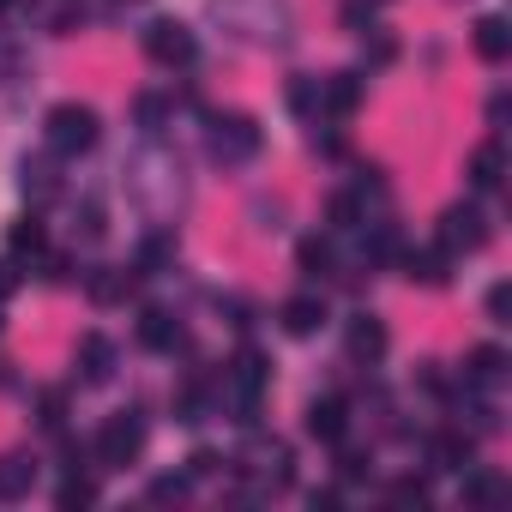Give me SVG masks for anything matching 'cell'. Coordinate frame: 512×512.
Masks as SVG:
<instances>
[{"instance_id":"cell-1","label":"cell","mask_w":512,"mask_h":512,"mask_svg":"<svg viewBox=\"0 0 512 512\" xmlns=\"http://www.w3.org/2000/svg\"><path fill=\"white\" fill-rule=\"evenodd\" d=\"M43 133H49V151H55V157H79V151H91V145H97L103 121H97V109H91V103H55V109H49V121H43Z\"/></svg>"},{"instance_id":"cell-2","label":"cell","mask_w":512,"mask_h":512,"mask_svg":"<svg viewBox=\"0 0 512 512\" xmlns=\"http://www.w3.org/2000/svg\"><path fill=\"white\" fill-rule=\"evenodd\" d=\"M241 476H253V482H260V488H284L290 476H296V458H290V446L284 440H266V434H253L235 458H229Z\"/></svg>"},{"instance_id":"cell-3","label":"cell","mask_w":512,"mask_h":512,"mask_svg":"<svg viewBox=\"0 0 512 512\" xmlns=\"http://www.w3.org/2000/svg\"><path fill=\"white\" fill-rule=\"evenodd\" d=\"M205 145H211L217 163H253L260 157V121L253 115H211Z\"/></svg>"},{"instance_id":"cell-4","label":"cell","mask_w":512,"mask_h":512,"mask_svg":"<svg viewBox=\"0 0 512 512\" xmlns=\"http://www.w3.org/2000/svg\"><path fill=\"white\" fill-rule=\"evenodd\" d=\"M139 452H145V416L139 410H121L97 428V464L103 470H127Z\"/></svg>"},{"instance_id":"cell-5","label":"cell","mask_w":512,"mask_h":512,"mask_svg":"<svg viewBox=\"0 0 512 512\" xmlns=\"http://www.w3.org/2000/svg\"><path fill=\"white\" fill-rule=\"evenodd\" d=\"M145 55H151L157 67H187V61L199 55V43H193V31H187L181 19H151V25H145Z\"/></svg>"},{"instance_id":"cell-6","label":"cell","mask_w":512,"mask_h":512,"mask_svg":"<svg viewBox=\"0 0 512 512\" xmlns=\"http://www.w3.org/2000/svg\"><path fill=\"white\" fill-rule=\"evenodd\" d=\"M488 241V217H482V205H452L446 217H440V247L452 253V260H458V253H476Z\"/></svg>"},{"instance_id":"cell-7","label":"cell","mask_w":512,"mask_h":512,"mask_svg":"<svg viewBox=\"0 0 512 512\" xmlns=\"http://www.w3.org/2000/svg\"><path fill=\"white\" fill-rule=\"evenodd\" d=\"M79 380L85 386H109L115 380V344L103 332H85L79 338Z\"/></svg>"},{"instance_id":"cell-8","label":"cell","mask_w":512,"mask_h":512,"mask_svg":"<svg viewBox=\"0 0 512 512\" xmlns=\"http://www.w3.org/2000/svg\"><path fill=\"white\" fill-rule=\"evenodd\" d=\"M344 350H350V362H368V368H374V362L386 356V326H380L374 314H356L350 332H344Z\"/></svg>"},{"instance_id":"cell-9","label":"cell","mask_w":512,"mask_h":512,"mask_svg":"<svg viewBox=\"0 0 512 512\" xmlns=\"http://www.w3.org/2000/svg\"><path fill=\"white\" fill-rule=\"evenodd\" d=\"M308 434L326 440V446H338V440L350 434V404H344V398H314V404H308Z\"/></svg>"},{"instance_id":"cell-10","label":"cell","mask_w":512,"mask_h":512,"mask_svg":"<svg viewBox=\"0 0 512 512\" xmlns=\"http://www.w3.org/2000/svg\"><path fill=\"white\" fill-rule=\"evenodd\" d=\"M470 452H476V434H464V428H440V434H428V464H434V470H464Z\"/></svg>"},{"instance_id":"cell-11","label":"cell","mask_w":512,"mask_h":512,"mask_svg":"<svg viewBox=\"0 0 512 512\" xmlns=\"http://www.w3.org/2000/svg\"><path fill=\"white\" fill-rule=\"evenodd\" d=\"M398 266H404V278H410V284H422V290H440V284H446V266H452V253H446V247H422V253L410 247Z\"/></svg>"},{"instance_id":"cell-12","label":"cell","mask_w":512,"mask_h":512,"mask_svg":"<svg viewBox=\"0 0 512 512\" xmlns=\"http://www.w3.org/2000/svg\"><path fill=\"white\" fill-rule=\"evenodd\" d=\"M506 181V145L500 139H482L476 151H470V187L476 193H494Z\"/></svg>"},{"instance_id":"cell-13","label":"cell","mask_w":512,"mask_h":512,"mask_svg":"<svg viewBox=\"0 0 512 512\" xmlns=\"http://www.w3.org/2000/svg\"><path fill=\"white\" fill-rule=\"evenodd\" d=\"M278 320H284V332H290V338H314V332L326 326V302L302 290V296H290V302L278 308Z\"/></svg>"},{"instance_id":"cell-14","label":"cell","mask_w":512,"mask_h":512,"mask_svg":"<svg viewBox=\"0 0 512 512\" xmlns=\"http://www.w3.org/2000/svg\"><path fill=\"white\" fill-rule=\"evenodd\" d=\"M500 380H506V350H500V344H476V350L464 356V386L494 392Z\"/></svg>"},{"instance_id":"cell-15","label":"cell","mask_w":512,"mask_h":512,"mask_svg":"<svg viewBox=\"0 0 512 512\" xmlns=\"http://www.w3.org/2000/svg\"><path fill=\"white\" fill-rule=\"evenodd\" d=\"M37 488V458L31 452H7L0 458V500H31Z\"/></svg>"},{"instance_id":"cell-16","label":"cell","mask_w":512,"mask_h":512,"mask_svg":"<svg viewBox=\"0 0 512 512\" xmlns=\"http://www.w3.org/2000/svg\"><path fill=\"white\" fill-rule=\"evenodd\" d=\"M356 103H362V79L356 73H332V79H320V109L326 115H356Z\"/></svg>"},{"instance_id":"cell-17","label":"cell","mask_w":512,"mask_h":512,"mask_svg":"<svg viewBox=\"0 0 512 512\" xmlns=\"http://www.w3.org/2000/svg\"><path fill=\"white\" fill-rule=\"evenodd\" d=\"M139 344H145V350H175V344H181V320H175L169 308H145V314H139Z\"/></svg>"},{"instance_id":"cell-18","label":"cell","mask_w":512,"mask_h":512,"mask_svg":"<svg viewBox=\"0 0 512 512\" xmlns=\"http://www.w3.org/2000/svg\"><path fill=\"white\" fill-rule=\"evenodd\" d=\"M470 43H476V55L488 61V67H500L506 61V49H512V31H506V19H476V31H470Z\"/></svg>"},{"instance_id":"cell-19","label":"cell","mask_w":512,"mask_h":512,"mask_svg":"<svg viewBox=\"0 0 512 512\" xmlns=\"http://www.w3.org/2000/svg\"><path fill=\"white\" fill-rule=\"evenodd\" d=\"M19 187H25L31 199H55V193H61V175H55L49 157H25V163H19Z\"/></svg>"},{"instance_id":"cell-20","label":"cell","mask_w":512,"mask_h":512,"mask_svg":"<svg viewBox=\"0 0 512 512\" xmlns=\"http://www.w3.org/2000/svg\"><path fill=\"white\" fill-rule=\"evenodd\" d=\"M85 290H91V302H127L133 296V272H115V266H97L91 278H85Z\"/></svg>"},{"instance_id":"cell-21","label":"cell","mask_w":512,"mask_h":512,"mask_svg":"<svg viewBox=\"0 0 512 512\" xmlns=\"http://www.w3.org/2000/svg\"><path fill=\"white\" fill-rule=\"evenodd\" d=\"M464 500H470V506H500V500H506V476H494V470H470Z\"/></svg>"},{"instance_id":"cell-22","label":"cell","mask_w":512,"mask_h":512,"mask_svg":"<svg viewBox=\"0 0 512 512\" xmlns=\"http://www.w3.org/2000/svg\"><path fill=\"white\" fill-rule=\"evenodd\" d=\"M91 500H97V482H91V476H67V482L55 488V506H61V512H73V506H91Z\"/></svg>"},{"instance_id":"cell-23","label":"cell","mask_w":512,"mask_h":512,"mask_svg":"<svg viewBox=\"0 0 512 512\" xmlns=\"http://www.w3.org/2000/svg\"><path fill=\"white\" fill-rule=\"evenodd\" d=\"M175 260V235H145V247H139V272H151V266H169Z\"/></svg>"},{"instance_id":"cell-24","label":"cell","mask_w":512,"mask_h":512,"mask_svg":"<svg viewBox=\"0 0 512 512\" xmlns=\"http://www.w3.org/2000/svg\"><path fill=\"white\" fill-rule=\"evenodd\" d=\"M7 241H13V253H43V241H49V235H43V223H37V217H19Z\"/></svg>"},{"instance_id":"cell-25","label":"cell","mask_w":512,"mask_h":512,"mask_svg":"<svg viewBox=\"0 0 512 512\" xmlns=\"http://www.w3.org/2000/svg\"><path fill=\"white\" fill-rule=\"evenodd\" d=\"M133 115H139V127H145V133H157V127H163V121H169V97H157V91H145V97H139V109H133Z\"/></svg>"},{"instance_id":"cell-26","label":"cell","mask_w":512,"mask_h":512,"mask_svg":"<svg viewBox=\"0 0 512 512\" xmlns=\"http://www.w3.org/2000/svg\"><path fill=\"white\" fill-rule=\"evenodd\" d=\"M302 272L308 278H326L332 272V241H302Z\"/></svg>"},{"instance_id":"cell-27","label":"cell","mask_w":512,"mask_h":512,"mask_svg":"<svg viewBox=\"0 0 512 512\" xmlns=\"http://www.w3.org/2000/svg\"><path fill=\"white\" fill-rule=\"evenodd\" d=\"M37 422L43 428H61L67 422V392H37Z\"/></svg>"},{"instance_id":"cell-28","label":"cell","mask_w":512,"mask_h":512,"mask_svg":"<svg viewBox=\"0 0 512 512\" xmlns=\"http://www.w3.org/2000/svg\"><path fill=\"white\" fill-rule=\"evenodd\" d=\"M290 109H296V115H314V109H320V79H296V85H290Z\"/></svg>"},{"instance_id":"cell-29","label":"cell","mask_w":512,"mask_h":512,"mask_svg":"<svg viewBox=\"0 0 512 512\" xmlns=\"http://www.w3.org/2000/svg\"><path fill=\"white\" fill-rule=\"evenodd\" d=\"M187 488H193L187 470H181V476H157V482H151V500H157V506H163V500H187Z\"/></svg>"},{"instance_id":"cell-30","label":"cell","mask_w":512,"mask_h":512,"mask_svg":"<svg viewBox=\"0 0 512 512\" xmlns=\"http://www.w3.org/2000/svg\"><path fill=\"white\" fill-rule=\"evenodd\" d=\"M392 506H428V482H422V476L392 482Z\"/></svg>"},{"instance_id":"cell-31","label":"cell","mask_w":512,"mask_h":512,"mask_svg":"<svg viewBox=\"0 0 512 512\" xmlns=\"http://www.w3.org/2000/svg\"><path fill=\"white\" fill-rule=\"evenodd\" d=\"M338 446H344V440H338ZM338 476H344V482H362V476H368V452L344 446V458H338Z\"/></svg>"},{"instance_id":"cell-32","label":"cell","mask_w":512,"mask_h":512,"mask_svg":"<svg viewBox=\"0 0 512 512\" xmlns=\"http://www.w3.org/2000/svg\"><path fill=\"white\" fill-rule=\"evenodd\" d=\"M223 464H229V458H217V452H193V458H187V476L199 482V476H217Z\"/></svg>"},{"instance_id":"cell-33","label":"cell","mask_w":512,"mask_h":512,"mask_svg":"<svg viewBox=\"0 0 512 512\" xmlns=\"http://www.w3.org/2000/svg\"><path fill=\"white\" fill-rule=\"evenodd\" d=\"M506 308H512V290H506V284H494V290H488V320H494V326H506Z\"/></svg>"},{"instance_id":"cell-34","label":"cell","mask_w":512,"mask_h":512,"mask_svg":"<svg viewBox=\"0 0 512 512\" xmlns=\"http://www.w3.org/2000/svg\"><path fill=\"white\" fill-rule=\"evenodd\" d=\"M79 217H85V223H79V229H85V241H97V235H103V205H97V199H85V211H79Z\"/></svg>"},{"instance_id":"cell-35","label":"cell","mask_w":512,"mask_h":512,"mask_svg":"<svg viewBox=\"0 0 512 512\" xmlns=\"http://www.w3.org/2000/svg\"><path fill=\"white\" fill-rule=\"evenodd\" d=\"M13 290H19V266H13V260H0V302H7Z\"/></svg>"},{"instance_id":"cell-36","label":"cell","mask_w":512,"mask_h":512,"mask_svg":"<svg viewBox=\"0 0 512 512\" xmlns=\"http://www.w3.org/2000/svg\"><path fill=\"white\" fill-rule=\"evenodd\" d=\"M0 7H7V0H0Z\"/></svg>"}]
</instances>
